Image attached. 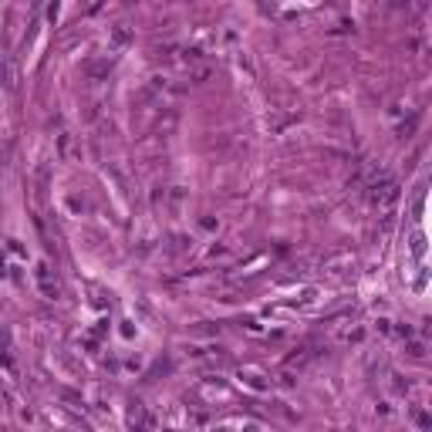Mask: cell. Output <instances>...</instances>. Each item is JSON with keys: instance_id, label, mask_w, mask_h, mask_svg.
Instances as JSON below:
<instances>
[{"instance_id": "1", "label": "cell", "mask_w": 432, "mask_h": 432, "mask_svg": "<svg viewBox=\"0 0 432 432\" xmlns=\"http://www.w3.org/2000/svg\"><path fill=\"white\" fill-rule=\"evenodd\" d=\"M365 196H368V203L372 206H392L395 199H398V183H395L388 172H372L368 176V183H365Z\"/></svg>"}, {"instance_id": "2", "label": "cell", "mask_w": 432, "mask_h": 432, "mask_svg": "<svg viewBox=\"0 0 432 432\" xmlns=\"http://www.w3.org/2000/svg\"><path fill=\"white\" fill-rule=\"evenodd\" d=\"M34 277H38V287H41V294H44V297H57V294H61V284H57V277L51 274V267H48V263H41Z\"/></svg>"}, {"instance_id": "3", "label": "cell", "mask_w": 432, "mask_h": 432, "mask_svg": "<svg viewBox=\"0 0 432 432\" xmlns=\"http://www.w3.org/2000/svg\"><path fill=\"white\" fill-rule=\"evenodd\" d=\"M132 41V31L125 27V24H118V27H112V38H108V48H125Z\"/></svg>"}, {"instance_id": "4", "label": "cell", "mask_w": 432, "mask_h": 432, "mask_svg": "<svg viewBox=\"0 0 432 432\" xmlns=\"http://www.w3.org/2000/svg\"><path fill=\"white\" fill-rule=\"evenodd\" d=\"M0 365L14 372V355H10V338L7 335H0Z\"/></svg>"}, {"instance_id": "5", "label": "cell", "mask_w": 432, "mask_h": 432, "mask_svg": "<svg viewBox=\"0 0 432 432\" xmlns=\"http://www.w3.org/2000/svg\"><path fill=\"white\" fill-rule=\"evenodd\" d=\"M3 85L14 92L17 88V71H14V64H3Z\"/></svg>"}, {"instance_id": "6", "label": "cell", "mask_w": 432, "mask_h": 432, "mask_svg": "<svg viewBox=\"0 0 432 432\" xmlns=\"http://www.w3.org/2000/svg\"><path fill=\"white\" fill-rule=\"evenodd\" d=\"M409 355H412V358H422V355H426V348H422V341H412V344H409Z\"/></svg>"}]
</instances>
